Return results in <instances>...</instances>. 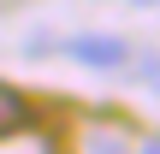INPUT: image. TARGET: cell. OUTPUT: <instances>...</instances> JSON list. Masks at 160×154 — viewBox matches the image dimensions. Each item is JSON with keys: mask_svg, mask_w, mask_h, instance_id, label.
<instances>
[{"mask_svg": "<svg viewBox=\"0 0 160 154\" xmlns=\"http://www.w3.org/2000/svg\"><path fill=\"white\" fill-rule=\"evenodd\" d=\"M65 53H71V59H83V65H95V71H119V65H131V42H125V36H101V30L71 36V42H65Z\"/></svg>", "mask_w": 160, "mask_h": 154, "instance_id": "obj_1", "label": "cell"}, {"mask_svg": "<svg viewBox=\"0 0 160 154\" xmlns=\"http://www.w3.org/2000/svg\"><path fill=\"white\" fill-rule=\"evenodd\" d=\"M24 125H30V101L0 83V137H12V131H24Z\"/></svg>", "mask_w": 160, "mask_h": 154, "instance_id": "obj_2", "label": "cell"}, {"mask_svg": "<svg viewBox=\"0 0 160 154\" xmlns=\"http://www.w3.org/2000/svg\"><path fill=\"white\" fill-rule=\"evenodd\" d=\"M131 59H137L142 83H148V89H160V53H131Z\"/></svg>", "mask_w": 160, "mask_h": 154, "instance_id": "obj_3", "label": "cell"}, {"mask_svg": "<svg viewBox=\"0 0 160 154\" xmlns=\"http://www.w3.org/2000/svg\"><path fill=\"white\" fill-rule=\"evenodd\" d=\"M142 154H160V137H154V142H142Z\"/></svg>", "mask_w": 160, "mask_h": 154, "instance_id": "obj_4", "label": "cell"}, {"mask_svg": "<svg viewBox=\"0 0 160 154\" xmlns=\"http://www.w3.org/2000/svg\"><path fill=\"white\" fill-rule=\"evenodd\" d=\"M137 6H154V0H137Z\"/></svg>", "mask_w": 160, "mask_h": 154, "instance_id": "obj_5", "label": "cell"}]
</instances>
